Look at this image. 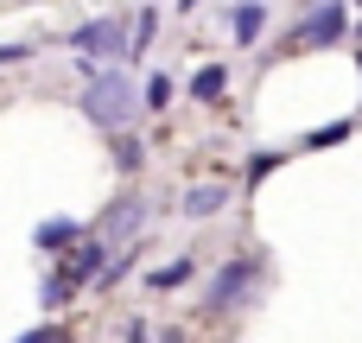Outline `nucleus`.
Here are the masks:
<instances>
[{"label": "nucleus", "mask_w": 362, "mask_h": 343, "mask_svg": "<svg viewBox=\"0 0 362 343\" xmlns=\"http://www.w3.org/2000/svg\"><path fill=\"white\" fill-rule=\"evenodd\" d=\"M140 102H146V95H140L134 76H121V70H95L89 89H83V115H89L95 127H127Z\"/></svg>", "instance_id": "f257e3e1"}, {"label": "nucleus", "mask_w": 362, "mask_h": 343, "mask_svg": "<svg viewBox=\"0 0 362 343\" xmlns=\"http://www.w3.org/2000/svg\"><path fill=\"white\" fill-rule=\"evenodd\" d=\"M255 280H261L255 261H229V267L210 280V299H204V306H210V312H229V306H242V299L255 293Z\"/></svg>", "instance_id": "f03ea898"}, {"label": "nucleus", "mask_w": 362, "mask_h": 343, "mask_svg": "<svg viewBox=\"0 0 362 343\" xmlns=\"http://www.w3.org/2000/svg\"><path fill=\"white\" fill-rule=\"evenodd\" d=\"M83 57H115V51H127V25L121 19H89V25H76V38H70Z\"/></svg>", "instance_id": "7ed1b4c3"}, {"label": "nucleus", "mask_w": 362, "mask_h": 343, "mask_svg": "<svg viewBox=\"0 0 362 343\" xmlns=\"http://www.w3.org/2000/svg\"><path fill=\"white\" fill-rule=\"evenodd\" d=\"M344 38V6L331 0V6H318L305 25H293V45H337Z\"/></svg>", "instance_id": "20e7f679"}, {"label": "nucleus", "mask_w": 362, "mask_h": 343, "mask_svg": "<svg viewBox=\"0 0 362 343\" xmlns=\"http://www.w3.org/2000/svg\"><path fill=\"white\" fill-rule=\"evenodd\" d=\"M223 204H229V191H223V185H191V191H185V204H178V210H185V216H191V223H197V216H216V210H223Z\"/></svg>", "instance_id": "39448f33"}, {"label": "nucleus", "mask_w": 362, "mask_h": 343, "mask_svg": "<svg viewBox=\"0 0 362 343\" xmlns=\"http://www.w3.org/2000/svg\"><path fill=\"white\" fill-rule=\"evenodd\" d=\"M76 236H83V223H70V216H57V223H38V236H32V242H38L45 255H64V248H70Z\"/></svg>", "instance_id": "423d86ee"}, {"label": "nucleus", "mask_w": 362, "mask_h": 343, "mask_svg": "<svg viewBox=\"0 0 362 343\" xmlns=\"http://www.w3.org/2000/svg\"><path fill=\"white\" fill-rule=\"evenodd\" d=\"M229 25H235V38H242V45H255V38H261V25H267V6H261V0H242V6L229 13Z\"/></svg>", "instance_id": "0eeeda50"}, {"label": "nucleus", "mask_w": 362, "mask_h": 343, "mask_svg": "<svg viewBox=\"0 0 362 343\" xmlns=\"http://www.w3.org/2000/svg\"><path fill=\"white\" fill-rule=\"evenodd\" d=\"M223 89H229V70H223V64H204V70H197V83H191V95H197V102H223Z\"/></svg>", "instance_id": "6e6552de"}, {"label": "nucleus", "mask_w": 362, "mask_h": 343, "mask_svg": "<svg viewBox=\"0 0 362 343\" xmlns=\"http://www.w3.org/2000/svg\"><path fill=\"white\" fill-rule=\"evenodd\" d=\"M76 286H83V280H76V274L64 267V274H51V280H45V293H38V306H45V312H57V306H70V293H76Z\"/></svg>", "instance_id": "1a4fd4ad"}, {"label": "nucleus", "mask_w": 362, "mask_h": 343, "mask_svg": "<svg viewBox=\"0 0 362 343\" xmlns=\"http://www.w3.org/2000/svg\"><path fill=\"white\" fill-rule=\"evenodd\" d=\"M140 216H146V204H140V197H127V204H115V210L102 216V229H108V236H127Z\"/></svg>", "instance_id": "9d476101"}, {"label": "nucleus", "mask_w": 362, "mask_h": 343, "mask_svg": "<svg viewBox=\"0 0 362 343\" xmlns=\"http://www.w3.org/2000/svg\"><path fill=\"white\" fill-rule=\"evenodd\" d=\"M350 134H356V121H331V127L305 134V146H337V140H350Z\"/></svg>", "instance_id": "9b49d317"}, {"label": "nucleus", "mask_w": 362, "mask_h": 343, "mask_svg": "<svg viewBox=\"0 0 362 343\" xmlns=\"http://www.w3.org/2000/svg\"><path fill=\"white\" fill-rule=\"evenodd\" d=\"M172 102V76H146V108H165Z\"/></svg>", "instance_id": "f8f14e48"}, {"label": "nucleus", "mask_w": 362, "mask_h": 343, "mask_svg": "<svg viewBox=\"0 0 362 343\" xmlns=\"http://www.w3.org/2000/svg\"><path fill=\"white\" fill-rule=\"evenodd\" d=\"M115 165H121V172H134V165H140V140H127V134H121V140H115Z\"/></svg>", "instance_id": "ddd939ff"}, {"label": "nucleus", "mask_w": 362, "mask_h": 343, "mask_svg": "<svg viewBox=\"0 0 362 343\" xmlns=\"http://www.w3.org/2000/svg\"><path fill=\"white\" fill-rule=\"evenodd\" d=\"M153 32H159V19H153V6H146V13H140V25H134V38H140L134 51H146V45H153Z\"/></svg>", "instance_id": "4468645a"}, {"label": "nucleus", "mask_w": 362, "mask_h": 343, "mask_svg": "<svg viewBox=\"0 0 362 343\" xmlns=\"http://www.w3.org/2000/svg\"><path fill=\"white\" fill-rule=\"evenodd\" d=\"M185 274H191V261H172V267H159V274H153V286H178Z\"/></svg>", "instance_id": "2eb2a0df"}, {"label": "nucleus", "mask_w": 362, "mask_h": 343, "mask_svg": "<svg viewBox=\"0 0 362 343\" xmlns=\"http://www.w3.org/2000/svg\"><path fill=\"white\" fill-rule=\"evenodd\" d=\"M13 343H70L57 325H38V331H25V337H13Z\"/></svg>", "instance_id": "dca6fc26"}, {"label": "nucleus", "mask_w": 362, "mask_h": 343, "mask_svg": "<svg viewBox=\"0 0 362 343\" xmlns=\"http://www.w3.org/2000/svg\"><path fill=\"white\" fill-rule=\"evenodd\" d=\"M274 165H280V153H261V159H248V178H267Z\"/></svg>", "instance_id": "f3484780"}, {"label": "nucleus", "mask_w": 362, "mask_h": 343, "mask_svg": "<svg viewBox=\"0 0 362 343\" xmlns=\"http://www.w3.org/2000/svg\"><path fill=\"white\" fill-rule=\"evenodd\" d=\"M19 57H32V45H0V64H19Z\"/></svg>", "instance_id": "a211bd4d"}, {"label": "nucleus", "mask_w": 362, "mask_h": 343, "mask_svg": "<svg viewBox=\"0 0 362 343\" xmlns=\"http://www.w3.org/2000/svg\"><path fill=\"white\" fill-rule=\"evenodd\" d=\"M159 343H185V337H178V331H165V337H159Z\"/></svg>", "instance_id": "6ab92c4d"}]
</instances>
